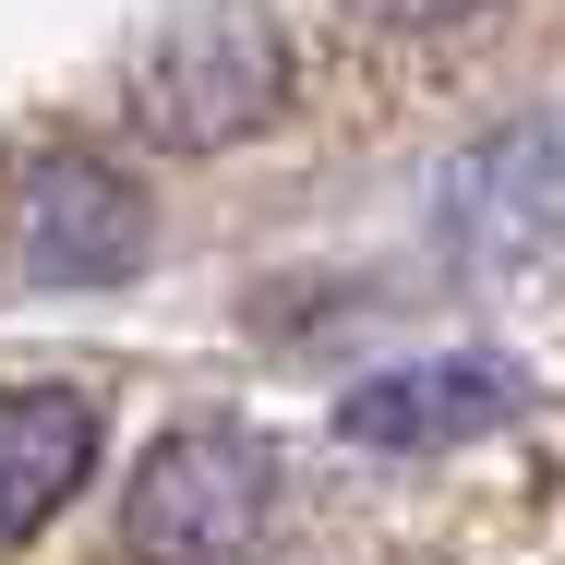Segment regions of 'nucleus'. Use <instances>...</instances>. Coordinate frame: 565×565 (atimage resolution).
Instances as JSON below:
<instances>
[{
    "label": "nucleus",
    "mask_w": 565,
    "mask_h": 565,
    "mask_svg": "<svg viewBox=\"0 0 565 565\" xmlns=\"http://www.w3.org/2000/svg\"><path fill=\"white\" fill-rule=\"evenodd\" d=\"M120 97H132V132L145 145L217 157V145H241V132H265V120L289 109V36H277L265 0H193V12H169L132 49Z\"/></svg>",
    "instance_id": "1"
},
{
    "label": "nucleus",
    "mask_w": 565,
    "mask_h": 565,
    "mask_svg": "<svg viewBox=\"0 0 565 565\" xmlns=\"http://www.w3.org/2000/svg\"><path fill=\"white\" fill-rule=\"evenodd\" d=\"M265 505H277V457L241 422H181L120 493V554L132 565H241L265 542Z\"/></svg>",
    "instance_id": "2"
},
{
    "label": "nucleus",
    "mask_w": 565,
    "mask_h": 565,
    "mask_svg": "<svg viewBox=\"0 0 565 565\" xmlns=\"http://www.w3.org/2000/svg\"><path fill=\"white\" fill-rule=\"evenodd\" d=\"M554 217H565V181H554V120H505L493 145H469L446 169V241L469 265H505V277H542L554 265Z\"/></svg>",
    "instance_id": "3"
},
{
    "label": "nucleus",
    "mask_w": 565,
    "mask_h": 565,
    "mask_svg": "<svg viewBox=\"0 0 565 565\" xmlns=\"http://www.w3.org/2000/svg\"><path fill=\"white\" fill-rule=\"evenodd\" d=\"M518 409V373L481 361V349H434V361H385L373 385L338 397V434L349 446H385V457H422V446H457L481 422Z\"/></svg>",
    "instance_id": "4"
},
{
    "label": "nucleus",
    "mask_w": 565,
    "mask_h": 565,
    "mask_svg": "<svg viewBox=\"0 0 565 565\" xmlns=\"http://www.w3.org/2000/svg\"><path fill=\"white\" fill-rule=\"evenodd\" d=\"M12 228H24V265L36 277H132V253H145V193L120 181V169H97V157H36L24 169V205H12Z\"/></svg>",
    "instance_id": "5"
},
{
    "label": "nucleus",
    "mask_w": 565,
    "mask_h": 565,
    "mask_svg": "<svg viewBox=\"0 0 565 565\" xmlns=\"http://www.w3.org/2000/svg\"><path fill=\"white\" fill-rule=\"evenodd\" d=\"M85 457H97V409L73 385H12L0 397V542H36L73 505Z\"/></svg>",
    "instance_id": "6"
},
{
    "label": "nucleus",
    "mask_w": 565,
    "mask_h": 565,
    "mask_svg": "<svg viewBox=\"0 0 565 565\" xmlns=\"http://www.w3.org/2000/svg\"><path fill=\"white\" fill-rule=\"evenodd\" d=\"M361 12H385V24H446V12H481V0H361Z\"/></svg>",
    "instance_id": "7"
}]
</instances>
